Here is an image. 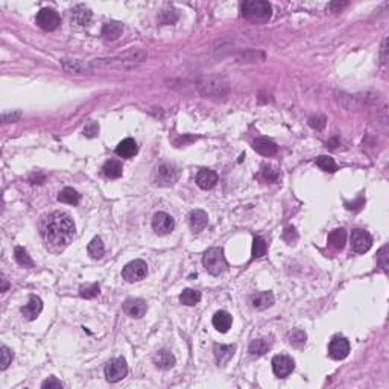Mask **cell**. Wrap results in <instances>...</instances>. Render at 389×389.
<instances>
[{"label":"cell","instance_id":"6da1fadb","mask_svg":"<svg viewBox=\"0 0 389 389\" xmlns=\"http://www.w3.org/2000/svg\"><path fill=\"white\" fill-rule=\"evenodd\" d=\"M43 239L53 248L63 250L75 236V223L64 212H53L44 217L40 225Z\"/></svg>","mask_w":389,"mask_h":389},{"label":"cell","instance_id":"7a4b0ae2","mask_svg":"<svg viewBox=\"0 0 389 389\" xmlns=\"http://www.w3.org/2000/svg\"><path fill=\"white\" fill-rule=\"evenodd\" d=\"M240 12L251 22H268L272 14V6L264 0H247L240 6Z\"/></svg>","mask_w":389,"mask_h":389},{"label":"cell","instance_id":"3957f363","mask_svg":"<svg viewBox=\"0 0 389 389\" xmlns=\"http://www.w3.org/2000/svg\"><path fill=\"white\" fill-rule=\"evenodd\" d=\"M204 268L212 274V275H219L227 269V260L223 256V251L220 248H210L204 254Z\"/></svg>","mask_w":389,"mask_h":389},{"label":"cell","instance_id":"277c9868","mask_svg":"<svg viewBox=\"0 0 389 389\" xmlns=\"http://www.w3.org/2000/svg\"><path fill=\"white\" fill-rule=\"evenodd\" d=\"M127 374H128V365L124 357L113 359L105 365V379L110 383L120 382L122 379L127 377Z\"/></svg>","mask_w":389,"mask_h":389},{"label":"cell","instance_id":"5b68a950","mask_svg":"<svg viewBox=\"0 0 389 389\" xmlns=\"http://www.w3.org/2000/svg\"><path fill=\"white\" fill-rule=\"evenodd\" d=\"M178 179V169L173 166V165H169V163H163L160 165L155 172H154V181L155 184L158 186H163V187H168V186H172L176 182Z\"/></svg>","mask_w":389,"mask_h":389},{"label":"cell","instance_id":"8992f818","mask_svg":"<svg viewBox=\"0 0 389 389\" xmlns=\"http://www.w3.org/2000/svg\"><path fill=\"white\" fill-rule=\"evenodd\" d=\"M148 274V266L143 260H134L130 261L124 271H122V277L124 280H127L128 283H134V281H140L146 277Z\"/></svg>","mask_w":389,"mask_h":389},{"label":"cell","instance_id":"52a82bcc","mask_svg":"<svg viewBox=\"0 0 389 389\" xmlns=\"http://www.w3.org/2000/svg\"><path fill=\"white\" fill-rule=\"evenodd\" d=\"M373 245V237L365 230H354L351 233V248L354 253H366Z\"/></svg>","mask_w":389,"mask_h":389},{"label":"cell","instance_id":"ba28073f","mask_svg":"<svg viewBox=\"0 0 389 389\" xmlns=\"http://www.w3.org/2000/svg\"><path fill=\"white\" fill-rule=\"evenodd\" d=\"M294 368H295V362L292 360V357L286 354H280L272 359V371L280 379L288 377L294 371Z\"/></svg>","mask_w":389,"mask_h":389},{"label":"cell","instance_id":"9c48e42d","mask_svg":"<svg viewBox=\"0 0 389 389\" xmlns=\"http://www.w3.org/2000/svg\"><path fill=\"white\" fill-rule=\"evenodd\" d=\"M59 23H61V18L58 12L50 8H43L37 14V25L44 31H53L59 26Z\"/></svg>","mask_w":389,"mask_h":389},{"label":"cell","instance_id":"30bf717a","mask_svg":"<svg viewBox=\"0 0 389 389\" xmlns=\"http://www.w3.org/2000/svg\"><path fill=\"white\" fill-rule=\"evenodd\" d=\"M152 228L157 234L160 236H166L169 233H172L175 228V219L171 215L165 213V212H158L152 217Z\"/></svg>","mask_w":389,"mask_h":389},{"label":"cell","instance_id":"8fae6325","mask_svg":"<svg viewBox=\"0 0 389 389\" xmlns=\"http://www.w3.org/2000/svg\"><path fill=\"white\" fill-rule=\"evenodd\" d=\"M350 353V342L346 341V338L344 336H335L330 341L329 345V356L335 360H342L345 359Z\"/></svg>","mask_w":389,"mask_h":389},{"label":"cell","instance_id":"7c38bea8","mask_svg":"<svg viewBox=\"0 0 389 389\" xmlns=\"http://www.w3.org/2000/svg\"><path fill=\"white\" fill-rule=\"evenodd\" d=\"M124 310L131 318H141L145 316L148 305H146V301L141 298H130L124 303Z\"/></svg>","mask_w":389,"mask_h":389},{"label":"cell","instance_id":"4fadbf2b","mask_svg":"<svg viewBox=\"0 0 389 389\" xmlns=\"http://www.w3.org/2000/svg\"><path fill=\"white\" fill-rule=\"evenodd\" d=\"M42 310H43V301H42L38 297H35V295H31L28 304H25V305L22 307L23 316H25L26 319H29V321L37 319L38 315L42 313Z\"/></svg>","mask_w":389,"mask_h":389},{"label":"cell","instance_id":"5bb4252c","mask_svg":"<svg viewBox=\"0 0 389 389\" xmlns=\"http://www.w3.org/2000/svg\"><path fill=\"white\" fill-rule=\"evenodd\" d=\"M217 182V173L215 171H210V169H202L201 172L196 175V184L204 189V190H209V189H213L216 186Z\"/></svg>","mask_w":389,"mask_h":389},{"label":"cell","instance_id":"9a60e30c","mask_svg":"<svg viewBox=\"0 0 389 389\" xmlns=\"http://www.w3.org/2000/svg\"><path fill=\"white\" fill-rule=\"evenodd\" d=\"M231 324H233V316L228 312L219 310V312L215 313V316H213V325H215V329H216L217 332L227 333L231 329Z\"/></svg>","mask_w":389,"mask_h":389},{"label":"cell","instance_id":"2e32d148","mask_svg":"<svg viewBox=\"0 0 389 389\" xmlns=\"http://www.w3.org/2000/svg\"><path fill=\"white\" fill-rule=\"evenodd\" d=\"M253 148L256 152H259L263 157H272L277 154V145L269 138H257L253 143Z\"/></svg>","mask_w":389,"mask_h":389},{"label":"cell","instance_id":"e0dca14e","mask_svg":"<svg viewBox=\"0 0 389 389\" xmlns=\"http://www.w3.org/2000/svg\"><path fill=\"white\" fill-rule=\"evenodd\" d=\"M189 223H190V228H192L195 233L202 231V230L207 227V223H209V216H207V213L202 212V210H193V212H190V215H189Z\"/></svg>","mask_w":389,"mask_h":389},{"label":"cell","instance_id":"ac0fdd59","mask_svg":"<svg viewBox=\"0 0 389 389\" xmlns=\"http://www.w3.org/2000/svg\"><path fill=\"white\" fill-rule=\"evenodd\" d=\"M91 20V11L84 6V5H78L73 11H72V23L76 26H87Z\"/></svg>","mask_w":389,"mask_h":389},{"label":"cell","instance_id":"d6986e66","mask_svg":"<svg viewBox=\"0 0 389 389\" xmlns=\"http://www.w3.org/2000/svg\"><path fill=\"white\" fill-rule=\"evenodd\" d=\"M250 301L256 310H264L274 304V295L272 292H257L251 297Z\"/></svg>","mask_w":389,"mask_h":389},{"label":"cell","instance_id":"ffe728a7","mask_svg":"<svg viewBox=\"0 0 389 389\" xmlns=\"http://www.w3.org/2000/svg\"><path fill=\"white\" fill-rule=\"evenodd\" d=\"M124 32V25L119 23V22H111V23H107L104 25L102 28V37L108 42H114L117 40Z\"/></svg>","mask_w":389,"mask_h":389},{"label":"cell","instance_id":"44dd1931","mask_svg":"<svg viewBox=\"0 0 389 389\" xmlns=\"http://www.w3.org/2000/svg\"><path fill=\"white\" fill-rule=\"evenodd\" d=\"M116 154L122 158H131L137 154V143L132 138H125L122 140L117 148H116Z\"/></svg>","mask_w":389,"mask_h":389},{"label":"cell","instance_id":"7402d4cb","mask_svg":"<svg viewBox=\"0 0 389 389\" xmlns=\"http://www.w3.org/2000/svg\"><path fill=\"white\" fill-rule=\"evenodd\" d=\"M154 363L161 370H171L175 365V356L168 350H161L154 356Z\"/></svg>","mask_w":389,"mask_h":389},{"label":"cell","instance_id":"603a6c76","mask_svg":"<svg viewBox=\"0 0 389 389\" xmlns=\"http://www.w3.org/2000/svg\"><path fill=\"white\" fill-rule=\"evenodd\" d=\"M234 345H222V344H216L215 345V356L219 365H225L234 354Z\"/></svg>","mask_w":389,"mask_h":389},{"label":"cell","instance_id":"cb8c5ba5","mask_svg":"<svg viewBox=\"0 0 389 389\" xmlns=\"http://www.w3.org/2000/svg\"><path fill=\"white\" fill-rule=\"evenodd\" d=\"M346 242V233L344 228H338V230H333L330 234H329V245L335 250H342L345 247Z\"/></svg>","mask_w":389,"mask_h":389},{"label":"cell","instance_id":"d4e9b609","mask_svg":"<svg viewBox=\"0 0 389 389\" xmlns=\"http://www.w3.org/2000/svg\"><path fill=\"white\" fill-rule=\"evenodd\" d=\"M104 173L105 176L111 178V179H116V178H120L122 173H124V169H122V165L120 161L117 160H108L105 165H104Z\"/></svg>","mask_w":389,"mask_h":389},{"label":"cell","instance_id":"484cf974","mask_svg":"<svg viewBox=\"0 0 389 389\" xmlns=\"http://www.w3.org/2000/svg\"><path fill=\"white\" fill-rule=\"evenodd\" d=\"M79 199H81V195H79L76 190L70 189V187H66V189L61 190L59 195H58V201H59V202L70 204V206H76V204L79 202Z\"/></svg>","mask_w":389,"mask_h":389},{"label":"cell","instance_id":"4316f807","mask_svg":"<svg viewBox=\"0 0 389 389\" xmlns=\"http://www.w3.org/2000/svg\"><path fill=\"white\" fill-rule=\"evenodd\" d=\"M272 346V342L268 341V339H254L251 344H250V353L251 356H263L266 354Z\"/></svg>","mask_w":389,"mask_h":389},{"label":"cell","instance_id":"83f0119b","mask_svg":"<svg viewBox=\"0 0 389 389\" xmlns=\"http://www.w3.org/2000/svg\"><path fill=\"white\" fill-rule=\"evenodd\" d=\"M87 251H88V254H90L91 259H100V257L104 256V253H105V247H104L102 239H100V237H94V239L88 243Z\"/></svg>","mask_w":389,"mask_h":389},{"label":"cell","instance_id":"f1b7e54d","mask_svg":"<svg viewBox=\"0 0 389 389\" xmlns=\"http://www.w3.org/2000/svg\"><path fill=\"white\" fill-rule=\"evenodd\" d=\"M179 301L184 305H195L201 301V294L195 289H186L179 295Z\"/></svg>","mask_w":389,"mask_h":389},{"label":"cell","instance_id":"f546056e","mask_svg":"<svg viewBox=\"0 0 389 389\" xmlns=\"http://www.w3.org/2000/svg\"><path fill=\"white\" fill-rule=\"evenodd\" d=\"M316 165H318V168L322 169L324 172L333 173L338 171V166H336L335 160H333L332 157H329V155H319V157L316 158Z\"/></svg>","mask_w":389,"mask_h":389},{"label":"cell","instance_id":"4dcf8cb0","mask_svg":"<svg viewBox=\"0 0 389 389\" xmlns=\"http://www.w3.org/2000/svg\"><path fill=\"white\" fill-rule=\"evenodd\" d=\"M266 250H268L266 240L263 237H254V242H253V257L254 259L263 257L266 254Z\"/></svg>","mask_w":389,"mask_h":389},{"label":"cell","instance_id":"1f68e13d","mask_svg":"<svg viewBox=\"0 0 389 389\" xmlns=\"http://www.w3.org/2000/svg\"><path fill=\"white\" fill-rule=\"evenodd\" d=\"M15 260H17L18 264L26 266V268H32V266H34L32 260H31L29 254H28V251H26L25 248H22V247H17V248H15Z\"/></svg>","mask_w":389,"mask_h":389},{"label":"cell","instance_id":"d6a6232c","mask_svg":"<svg viewBox=\"0 0 389 389\" xmlns=\"http://www.w3.org/2000/svg\"><path fill=\"white\" fill-rule=\"evenodd\" d=\"M305 339H307V336H305V333H304L303 330H295L288 338L289 344L292 346H297V348H301L305 344Z\"/></svg>","mask_w":389,"mask_h":389},{"label":"cell","instance_id":"836d02e7","mask_svg":"<svg viewBox=\"0 0 389 389\" xmlns=\"http://www.w3.org/2000/svg\"><path fill=\"white\" fill-rule=\"evenodd\" d=\"M79 292H81V297H83V298L90 300V298H94V297H97V295H99L100 288H99V284H97V283H91V284L83 286V288L79 289Z\"/></svg>","mask_w":389,"mask_h":389},{"label":"cell","instance_id":"e575fe53","mask_svg":"<svg viewBox=\"0 0 389 389\" xmlns=\"http://www.w3.org/2000/svg\"><path fill=\"white\" fill-rule=\"evenodd\" d=\"M377 264L383 269L388 271L389 268V248L388 245H383L380 251L377 253Z\"/></svg>","mask_w":389,"mask_h":389},{"label":"cell","instance_id":"d590c367","mask_svg":"<svg viewBox=\"0 0 389 389\" xmlns=\"http://www.w3.org/2000/svg\"><path fill=\"white\" fill-rule=\"evenodd\" d=\"M0 354H2V362H0V368H2V371H5L8 366H9V363L12 362V357H14V354H12V351L8 348L6 345H2L0 348Z\"/></svg>","mask_w":389,"mask_h":389},{"label":"cell","instance_id":"8d00e7d4","mask_svg":"<svg viewBox=\"0 0 389 389\" xmlns=\"http://www.w3.org/2000/svg\"><path fill=\"white\" fill-rule=\"evenodd\" d=\"M283 239L288 242V243H295L297 240H298V233H297V230H295V227H288L286 230H284V233H283Z\"/></svg>","mask_w":389,"mask_h":389},{"label":"cell","instance_id":"74e56055","mask_svg":"<svg viewBox=\"0 0 389 389\" xmlns=\"http://www.w3.org/2000/svg\"><path fill=\"white\" fill-rule=\"evenodd\" d=\"M97 132H99V125L96 122H88L86 125V128H84V134H86V137H88V138L96 137Z\"/></svg>","mask_w":389,"mask_h":389},{"label":"cell","instance_id":"f35d334b","mask_svg":"<svg viewBox=\"0 0 389 389\" xmlns=\"http://www.w3.org/2000/svg\"><path fill=\"white\" fill-rule=\"evenodd\" d=\"M64 385L59 382V380H56L55 377H49L47 380H44L43 383H42V388L43 389H59L63 388Z\"/></svg>","mask_w":389,"mask_h":389},{"label":"cell","instance_id":"ab89813d","mask_svg":"<svg viewBox=\"0 0 389 389\" xmlns=\"http://www.w3.org/2000/svg\"><path fill=\"white\" fill-rule=\"evenodd\" d=\"M263 176H264L268 181L274 182V181L278 179V172H277L275 169H272L271 166H263Z\"/></svg>","mask_w":389,"mask_h":389},{"label":"cell","instance_id":"60d3db41","mask_svg":"<svg viewBox=\"0 0 389 389\" xmlns=\"http://www.w3.org/2000/svg\"><path fill=\"white\" fill-rule=\"evenodd\" d=\"M309 124H310V127L315 128V130H322V128L325 127V117H324V116H321V117H312V119L309 120Z\"/></svg>","mask_w":389,"mask_h":389},{"label":"cell","instance_id":"b9f144b4","mask_svg":"<svg viewBox=\"0 0 389 389\" xmlns=\"http://www.w3.org/2000/svg\"><path fill=\"white\" fill-rule=\"evenodd\" d=\"M348 3L344 2V3H341V2H333V3H330V11H333V12H339V9H342L344 6H346Z\"/></svg>","mask_w":389,"mask_h":389},{"label":"cell","instance_id":"7bdbcfd3","mask_svg":"<svg viewBox=\"0 0 389 389\" xmlns=\"http://www.w3.org/2000/svg\"><path fill=\"white\" fill-rule=\"evenodd\" d=\"M18 117H20V113H15V114H12V113H11V114H3V122H6V124H8V122H15Z\"/></svg>","mask_w":389,"mask_h":389},{"label":"cell","instance_id":"ee69618b","mask_svg":"<svg viewBox=\"0 0 389 389\" xmlns=\"http://www.w3.org/2000/svg\"><path fill=\"white\" fill-rule=\"evenodd\" d=\"M386 40H383V44H382V63H386Z\"/></svg>","mask_w":389,"mask_h":389},{"label":"cell","instance_id":"f6af8a7d","mask_svg":"<svg viewBox=\"0 0 389 389\" xmlns=\"http://www.w3.org/2000/svg\"><path fill=\"white\" fill-rule=\"evenodd\" d=\"M8 281H6V278H2V291L0 292H6V289H8Z\"/></svg>","mask_w":389,"mask_h":389}]
</instances>
